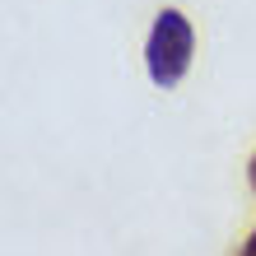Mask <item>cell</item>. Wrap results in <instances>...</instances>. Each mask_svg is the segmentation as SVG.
<instances>
[{"mask_svg": "<svg viewBox=\"0 0 256 256\" xmlns=\"http://www.w3.org/2000/svg\"><path fill=\"white\" fill-rule=\"evenodd\" d=\"M191 47H196L191 24L177 10H163L158 19H154L149 47H144V56H149V80H154L158 88H172L186 74V66H191Z\"/></svg>", "mask_w": 256, "mask_h": 256, "instance_id": "1", "label": "cell"}, {"mask_svg": "<svg viewBox=\"0 0 256 256\" xmlns=\"http://www.w3.org/2000/svg\"><path fill=\"white\" fill-rule=\"evenodd\" d=\"M238 256H256V233L247 238V242H242V247H238Z\"/></svg>", "mask_w": 256, "mask_h": 256, "instance_id": "2", "label": "cell"}, {"mask_svg": "<svg viewBox=\"0 0 256 256\" xmlns=\"http://www.w3.org/2000/svg\"><path fill=\"white\" fill-rule=\"evenodd\" d=\"M247 182H252V191H256V158L247 163Z\"/></svg>", "mask_w": 256, "mask_h": 256, "instance_id": "3", "label": "cell"}]
</instances>
